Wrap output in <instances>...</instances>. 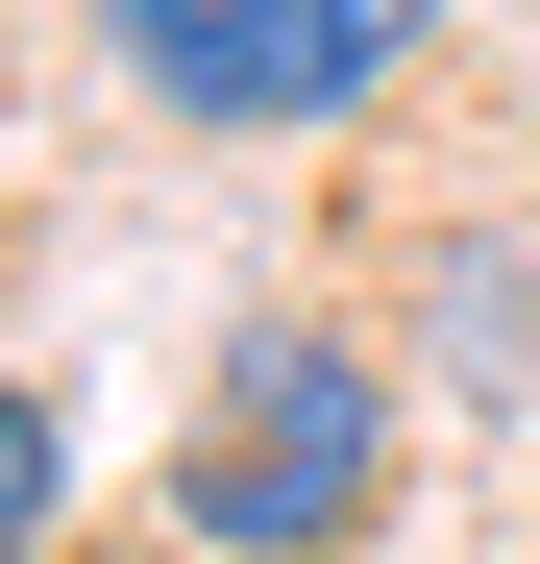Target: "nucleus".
Returning <instances> with one entry per match:
<instances>
[{"label": "nucleus", "instance_id": "nucleus-2", "mask_svg": "<svg viewBox=\"0 0 540 564\" xmlns=\"http://www.w3.org/2000/svg\"><path fill=\"white\" fill-rule=\"evenodd\" d=\"M442 0H99V50L172 123H369Z\"/></svg>", "mask_w": 540, "mask_h": 564}, {"label": "nucleus", "instance_id": "nucleus-3", "mask_svg": "<svg viewBox=\"0 0 540 564\" xmlns=\"http://www.w3.org/2000/svg\"><path fill=\"white\" fill-rule=\"evenodd\" d=\"M418 319H442V393H516V344H540V295H516L492 246H442V270H418Z\"/></svg>", "mask_w": 540, "mask_h": 564}, {"label": "nucleus", "instance_id": "nucleus-1", "mask_svg": "<svg viewBox=\"0 0 540 564\" xmlns=\"http://www.w3.org/2000/svg\"><path fill=\"white\" fill-rule=\"evenodd\" d=\"M369 491H393V368L344 319H246L197 368V442H172V540L197 564H320V540H369Z\"/></svg>", "mask_w": 540, "mask_h": 564}, {"label": "nucleus", "instance_id": "nucleus-4", "mask_svg": "<svg viewBox=\"0 0 540 564\" xmlns=\"http://www.w3.org/2000/svg\"><path fill=\"white\" fill-rule=\"evenodd\" d=\"M0 491H25V564L74 540V417H50V393H25V417H0Z\"/></svg>", "mask_w": 540, "mask_h": 564}]
</instances>
